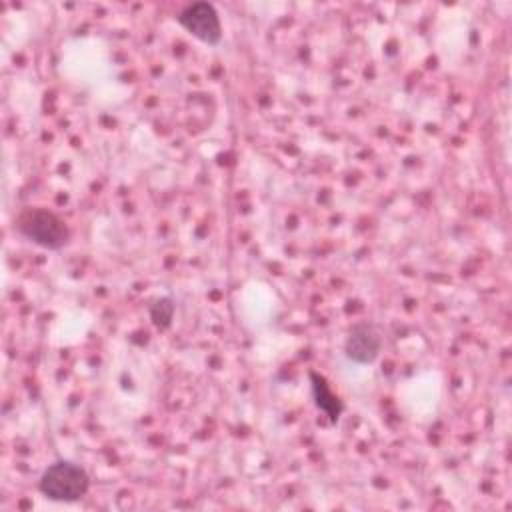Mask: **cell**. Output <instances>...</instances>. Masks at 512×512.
<instances>
[{"mask_svg": "<svg viewBox=\"0 0 512 512\" xmlns=\"http://www.w3.org/2000/svg\"><path fill=\"white\" fill-rule=\"evenodd\" d=\"M90 490V476L84 466L72 460H56L38 478V492L60 504H74Z\"/></svg>", "mask_w": 512, "mask_h": 512, "instance_id": "obj_1", "label": "cell"}, {"mask_svg": "<svg viewBox=\"0 0 512 512\" xmlns=\"http://www.w3.org/2000/svg\"><path fill=\"white\" fill-rule=\"evenodd\" d=\"M14 230L24 240L48 252H58L70 242L66 222L48 208H24L14 220Z\"/></svg>", "mask_w": 512, "mask_h": 512, "instance_id": "obj_2", "label": "cell"}, {"mask_svg": "<svg viewBox=\"0 0 512 512\" xmlns=\"http://www.w3.org/2000/svg\"><path fill=\"white\" fill-rule=\"evenodd\" d=\"M174 18L190 36L202 44L218 46L222 42V24L212 2H192L184 6Z\"/></svg>", "mask_w": 512, "mask_h": 512, "instance_id": "obj_3", "label": "cell"}, {"mask_svg": "<svg viewBox=\"0 0 512 512\" xmlns=\"http://www.w3.org/2000/svg\"><path fill=\"white\" fill-rule=\"evenodd\" d=\"M382 350V336L372 322H356L344 340V356L352 364L368 366L376 362Z\"/></svg>", "mask_w": 512, "mask_h": 512, "instance_id": "obj_4", "label": "cell"}, {"mask_svg": "<svg viewBox=\"0 0 512 512\" xmlns=\"http://www.w3.org/2000/svg\"><path fill=\"white\" fill-rule=\"evenodd\" d=\"M308 378H310V390H312L314 406L330 420V424H336L340 414L344 412V402L332 392L328 380L320 372L310 370Z\"/></svg>", "mask_w": 512, "mask_h": 512, "instance_id": "obj_5", "label": "cell"}, {"mask_svg": "<svg viewBox=\"0 0 512 512\" xmlns=\"http://www.w3.org/2000/svg\"><path fill=\"white\" fill-rule=\"evenodd\" d=\"M150 318H152V324L158 328V330H168L172 326V320H174V312H176V304L170 296H160L156 298L152 304H150Z\"/></svg>", "mask_w": 512, "mask_h": 512, "instance_id": "obj_6", "label": "cell"}]
</instances>
